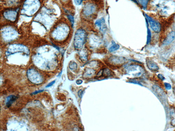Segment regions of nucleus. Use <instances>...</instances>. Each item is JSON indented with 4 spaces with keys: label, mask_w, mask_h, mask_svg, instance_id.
<instances>
[{
    "label": "nucleus",
    "mask_w": 175,
    "mask_h": 131,
    "mask_svg": "<svg viewBox=\"0 0 175 131\" xmlns=\"http://www.w3.org/2000/svg\"><path fill=\"white\" fill-rule=\"evenodd\" d=\"M69 19L70 20L72 25H73L74 23V18L73 16L71 15H69L68 16Z\"/></svg>",
    "instance_id": "nucleus-21"
},
{
    "label": "nucleus",
    "mask_w": 175,
    "mask_h": 131,
    "mask_svg": "<svg viewBox=\"0 0 175 131\" xmlns=\"http://www.w3.org/2000/svg\"><path fill=\"white\" fill-rule=\"evenodd\" d=\"M111 70L108 68H105L102 71V76L103 77L106 78L110 76L111 74Z\"/></svg>",
    "instance_id": "nucleus-17"
},
{
    "label": "nucleus",
    "mask_w": 175,
    "mask_h": 131,
    "mask_svg": "<svg viewBox=\"0 0 175 131\" xmlns=\"http://www.w3.org/2000/svg\"><path fill=\"white\" fill-rule=\"evenodd\" d=\"M175 39V32L172 31L169 33L164 41V44L168 45L172 43Z\"/></svg>",
    "instance_id": "nucleus-13"
},
{
    "label": "nucleus",
    "mask_w": 175,
    "mask_h": 131,
    "mask_svg": "<svg viewBox=\"0 0 175 131\" xmlns=\"http://www.w3.org/2000/svg\"></svg>",
    "instance_id": "nucleus-30"
},
{
    "label": "nucleus",
    "mask_w": 175,
    "mask_h": 131,
    "mask_svg": "<svg viewBox=\"0 0 175 131\" xmlns=\"http://www.w3.org/2000/svg\"><path fill=\"white\" fill-rule=\"evenodd\" d=\"M83 1V0H74L75 3L76 5H81Z\"/></svg>",
    "instance_id": "nucleus-23"
},
{
    "label": "nucleus",
    "mask_w": 175,
    "mask_h": 131,
    "mask_svg": "<svg viewBox=\"0 0 175 131\" xmlns=\"http://www.w3.org/2000/svg\"><path fill=\"white\" fill-rule=\"evenodd\" d=\"M82 82H83V81H82L81 80H79L76 81V83L77 84L79 85L81 84L82 83Z\"/></svg>",
    "instance_id": "nucleus-28"
},
{
    "label": "nucleus",
    "mask_w": 175,
    "mask_h": 131,
    "mask_svg": "<svg viewBox=\"0 0 175 131\" xmlns=\"http://www.w3.org/2000/svg\"><path fill=\"white\" fill-rule=\"evenodd\" d=\"M41 5L39 0H26L23 5V10L28 14H33L37 11Z\"/></svg>",
    "instance_id": "nucleus-3"
},
{
    "label": "nucleus",
    "mask_w": 175,
    "mask_h": 131,
    "mask_svg": "<svg viewBox=\"0 0 175 131\" xmlns=\"http://www.w3.org/2000/svg\"><path fill=\"white\" fill-rule=\"evenodd\" d=\"M43 91H44L43 90H39L36 91L33 93H32V94L35 95V94H37L39 93L42 92Z\"/></svg>",
    "instance_id": "nucleus-26"
},
{
    "label": "nucleus",
    "mask_w": 175,
    "mask_h": 131,
    "mask_svg": "<svg viewBox=\"0 0 175 131\" xmlns=\"http://www.w3.org/2000/svg\"><path fill=\"white\" fill-rule=\"evenodd\" d=\"M145 15L147 21H149L152 30L156 33L159 32L161 30V28L160 23L147 14H145Z\"/></svg>",
    "instance_id": "nucleus-7"
},
{
    "label": "nucleus",
    "mask_w": 175,
    "mask_h": 131,
    "mask_svg": "<svg viewBox=\"0 0 175 131\" xmlns=\"http://www.w3.org/2000/svg\"><path fill=\"white\" fill-rule=\"evenodd\" d=\"M83 91L82 90H80L78 92V96H79V97L81 98L82 97V96H83Z\"/></svg>",
    "instance_id": "nucleus-25"
},
{
    "label": "nucleus",
    "mask_w": 175,
    "mask_h": 131,
    "mask_svg": "<svg viewBox=\"0 0 175 131\" xmlns=\"http://www.w3.org/2000/svg\"><path fill=\"white\" fill-rule=\"evenodd\" d=\"M131 1L134 2V3H138V2L137 1V0H131Z\"/></svg>",
    "instance_id": "nucleus-29"
},
{
    "label": "nucleus",
    "mask_w": 175,
    "mask_h": 131,
    "mask_svg": "<svg viewBox=\"0 0 175 131\" xmlns=\"http://www.w3.org/2000/svg\"><path fill=\"white\" fill-rule=\"evenodd\" d=\"M149 1V0H138V2L141 5L144 9L147 8Z\"/></svg>",
    "instance_id": "nucleus-18"
},
{
    "label": "nucleus",
    "mask_w": 175,
    "mask_h": 131,
    "mask_svg": "<svg viewBox=\"0 0 175 131\" xmlns=\"http://www.w3.org/2000/svg\"><path fill=\"white\" fill-rule=\"evenodd\" d=\"M86 45L90 50H97L104 47V43L101 36L96 33L92 32L88 34Z\"/></svg>",
    "instance_id": "nucleus-1"
},
{
    "label": "nucleus",
    "mask_w": 175,
    "mask_h": 131,
    "mask_svg": "<svg viewBox=\"0 0 175 131\" xmlns=\"http://www.w3.org/2000/svg\"><path fill=\"white\" fill-rule=\"evenodd\" d=\"M55 82V81H54L51 82L49 84L47 85L46 87H49L52 86V85L54 84Z\"/></svg>",
    "instance_id": "nucleus-27"
},
{
    "label": "nucleus",
    "mask_w": 175,
    "mask_h": 131,
    "mask_svg": "<svg viewBox=\"0 0 175 131\" xmlns=\"http://www.w3.org/2000/svg\"><path fill=\"white\" fill-rule=\"evenodd\" d=\"M84 74L85 77H90L95 74V70L92 68H87Z\"/></svg>",
    "instance_id": "nucleus-16"
},
{
    "label": "nucleus",
    "mask_w": 175,
    "mask_h": 131,
    "mask_svg": "<svg viewBox=\"0 0 175 131\" xmlns=\"http://www.w3.org/2000/svg\"><path fill=\"white\" fill-rule=\"evenodd\" d=\"M125 69L128 72H133L135 76L138 77L141 76L143 73L144 70L142 67L140 65L136 64H131L126 66Z\"/></svg>",
    "instance_id": "nucleus-6"
},
{
    "label": "nucleus",
    "mask_w": 175,
    "mask_h": 131,
    "mask_svg": "<svg viewBox=\"0 0 175 131\" xmlns=\"http://www.w3.org/2000/svg\"><path fill=\"white\" fill-rule=\"evenodd\" d=\"M94 25L102 34H104L106 32L107 26L105 19L103 18L96 20L95 22Z\"/></svg>",
    "instance_id": "nucleus-9"
},
{
    "label": "nucleus",
    "mask_w": 175,
    "mask_h": 131,
    "mask_svg": "<svg viewBox=\"0 0 175 131\" xmlns=\"http://www.w3.org/2000/svg\"><path fill=\"white\" fill-rule=\"evenodd\" d=\"M17 12L16 10L6 11L4 13V17L9 20L14 21L17 17Z\"/></svg>",
    "instance_id": "nucleus-10"
},
{
    "label": "nucleus",
    "mask_w": 175,
    "mask_h": 131,
    "mask_svg": "<svg viewBox=\"0 0 175 131\" xmlns=\"http://www.w3.org/2000/svg\"><path fill=\"white\" fill-rule=\"evenodd\" d=\"M157 76L158 78H159L161 80H165V77H164L162 74H158Z\"/></svg>",
    "instance_id": "nucleus-24"
},
{
    "label": "nucleus",
    "mask_w": 175,
    "mask_h": 131,
    "mask_svg": "<svg viewBox=\"0 0 175 131\" xmlns=\"http://www.w3.org/2000/svg\"><path fill=\"white\" fill-rule=\"evenodd\" d=\"M70 29L69 27L64 25V26H59L54 30L53 32L52 36L54 39L56 40H61L66 38L69 34Z\"/></svg>",
    "instance_id": "nucleus-5"
},
{
    "label": "nucleus",
    "mask_w": 175,
    "mask_h": 131,
    "mask_svg": "<svg viewBox=\"0 0 175 131\" xmlns=\"http://www.w3.org/2000/svg\"><path fill=\"white\" fill-rule=\"evenodd\" d=\"M125 61L124 58L119 56H111L108 59V62L109 64L112 66H121L123 64Z\"/></svg>",
    "instance_id": "nucleus-8"
},
{
    "label": "nucleus",
    "mask_w": 175,
    "mask_h": 131,
    "mask_svg": "<svg viewBox=\"0 0 175 131\" xmlns=\"http://www.w3.org/2000/svg\"><path fill=\"white\" fill-rule=\"evenodd\" d=\"M151 33L150 29L149 28L147 30V44H149L150 42L151 39Z\"/></svg>",
    "instance_id": "nucleus-19"
},
{
    "label": "nucleus",
    "mask_w": 175,
    "mask_h": 131,
    "mask_svg": "<svg viewBox=\"0 0 175 131\" xmlns=\"http://www.w3.org/2000/svg\"><path fill=\"white\" fill-rule=\"evenodd\" d=\"M70 67L71 70H76L77 68V65L75 62H73L70 63Z\"/></svg>",
    "instance_id": "nucleus-20"
},
{
    "label": "nucleus",
    "mask_w": 175,
    "mask_h": 131,
    "mask_svg": "<svg viewBox=\"0 0 175 131\" xmlns=\"http://www.w3.org/2000/svg\"><path fill=\"white\" fill-rule=\"evenodd\" d=\"M88 34L86 30L79 28L77 30L74 39V46L76 50H81L86 44Z\"/></svg>",
    "instance_id": "nucleus-2"
},
{
    "label": "nucleus",
    "mask_w": 175,
    "mask_h": 131,
    "mask_svg": "<svg viewBox=\"0 0 175 131\" xmlns=\"http://www.w3.org/2000/svg\"><path fill=\"white\" fill-rule=\"evenodd\" d=\"M147 65L148 68L153 72H156L159 70V67L157 64L154 61L148 59L146 61Z\"/></svg>",
    "instance_id": "nucleus-11"
},
{
    "label": "nucleus",
    "mask_w": 175,
    "mask_h": 131,
    "mask_svg": "<svg viewBox=\"0 0 175 131\" xmlns=\"http://www.w3.org/2000/svg\"><path fill=\"white\" fill-rule=\"evenodd\" d=\"M165 86L167 90H170L171 88V85L170 84L167 83H165Z\"/></svg>",
    "instance_id": "nucleus-22"
},
{
    "label": "nucleus",
    "mask_w": 175,
    "mask_h": 131,
    "mask_svg": "<svg viewBox=\"0 0 175 131\" xmlns=\"http://www.w3.org/2000/svg\"><path fill=\"white\" fill-rule=\"evenodd\" d=\"M80 59L82 61L86 62L89 59V53L88 50L86 49H81L79 53Z\"/></svg>",
    "instance_id": "nucleus-12"
},
{
    "label": "nucleus",
    "mask_w": 175,
    "mask_h": 131,
    "mask_svg": "<svg viewBox=\"0 0 175 131\" xmlns=\"http://www.w3.org/2000/svg\"><path fill=\"white\" fill-rule=\"evenodd\" d=\"M119 48V45L116 43L114 41H112L109 47V51L110 52H112L117 50Z\"/></svg>",
    "instance_id": "nucleus-14"
},
{
    "label": "nucleus",
    "mask_w": 175,
    "mask_h": 131,
    "mask_svg": "<svg viewBox=\"0 0 175 131\" xmlns=\"http://www.w3.org/2000/svg\"><path fill=\"white\" fill-rule=\"evenodd\" d=\"M17 98L16 96L14 95H11L7 98L6 104L7 106L9 107L15 101Z\"/></svg>",
    "instance_id": "nucleus-15"
},
{
    "label": "nucleus",
    "mask_w": 175,
    "mask_h": 131,
    "mask_svg": "<svg viewBox=\"0 0 175 131\" xmlns=\"http://www.w3.org/2000/svg\"><path fill=\"white\" fill-rule=\"evenodd\" d=\"M97 12V8L94 3H87L84 6L82 14L85 19H89L94 17Z\"/></svg>",
    "instance_id": "nucleus-4"
}]
</instances>
